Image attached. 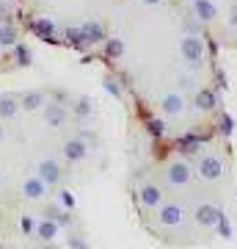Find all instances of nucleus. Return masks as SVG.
<instances>
[{
  "mask_svg": "<svg viewBox=\"0 0 237 249\" xmlns=\"http://www.w3.org/2000/svg\"><path fill=\"white\" fill-rule=\"evenodd\" d=\"M47 191H50V188L44 186L36 175H31V178H25L22 183H19V196H22V199H28V202H39V199H44V196H47Z\"/></svg>",
  "mask_w": 237,
  "mask_h": 249,
  "instance_id": "nucleus-3",
  "label": "nucleus"
},
{
  "mask_svg": "<svg viewBox=\"0 0 237 249\" xmlns=\"http://www.w3.org/2000/svg\"><path fill=\"white\" fill-rule=\"evenodd\" d=\"M22 108H19V97L17 94H0V119L3 122H9V119H14V116L19 114Z\"/></svg>",
  "mask_w": 237,
  "mask_h": 249,
  "instance_id": "nucleus-5",
  "label": "nucleus"
},
{
  "mask_svg": "<svg viewBox=\"0 0 237 249\" xmlns=\"http://www.w3.org/2000/svg\"><path fill=\"white\" fill-rule=\"evenodd\" d=\"M17 45H19V31H17V25L3 22V25H0V47H3V50H9V47H17Z\"/></svg>",
  "mask_w": 237,
  "mask_h": 249,
  "instance_id": "nucleus-6",
  "label": "nucleus"
},
{
  "mask_svg": "<svg viewBox=\"0 0 237 249\" xmlns=\"http://www.w3.org/2000/svg\"><path fill=\"white\" fill-rule=\"evenodd\" d=\"M235 199V155L229 124L199 142L155 150L132 183L143 230L171 249L210 247L229 232Z\"/></svg>",
  "mask_w": 237,
  "mask_h": 249,
  "instance_id": "nucleus-2",
  "label": "nucleus"
},
{
  "mask_svg": "<svg viewBox=\"0 0 237 249\" xmlns=\"http://www.w3.org/2000/svg\"><path fill=\"white\" fill-rule=\"evenodd\" d=\"M0 142H3V124H0Z\"/></svg>",
  "mask_w": 237,
  "mask_h": 249,
  "instance_id": "nucleus-8",
  "label": "nucleus"
},
{
  "mask_svg": "<svg viewBox=\"0 0 237 249\" xmlns=\"http://www.w3.org/2000/svg\"><path fill=\"white\" fill-rule=\"evenodd\" d=\"M0 183H3V172H0Z\"/></svg>",
  "mask_w": 237,
  "mask_h": 249,
  "instance_id": "nucleus-10",
  "label": "nucleus"
},
{
  "mask_svg": "<svg viewBox=\"0 0 237 249\" xmlns=\"http://www.w3.org/2000/svg\"><path fill=\"white\" fill-rule=\"evenodd\" d=\"M50 100V91H42V89H31L25 94H19V108L25 114H33V111H42Z\"/></svg>",
  "mask_w": 237,
  "mask_h": 249,
  "instance_id": "nucleus-4",
  "label": "nucleus"
},
{
  "mask_svg": "<svg viewBox=\"0 0 237 249\" xmlns=\"http://www.w3.org/2000/svg\"><path fill=\"white\" fill-rule=\"evenodd\" d=\"M3 17H6V14H0V25H3V22H6V19H3Z\"/></svg>",
  "mask_w": 237,
  "mask_h": 249,
  "instance_id": "nucleus-9",
  "label": "nucleus"
},
{
  "mask_svg": "<svg viewBox=\"0 0 237 249\" xmlns=\"http://www.w3.org/2000/svg\"><path fill=\"white\" fill-rule=\"evenodd\" d=\"M14 64H17V67H31V64H33V50L19 42V45L14 47Z\"/></svg>",
  "mask_w": 237,
  "mask_h": 249,
  "instance_id": "nucleus-7",
  "label": "nucleus"
},
{
  "mask_svg": "<svg viewBox=\"0 0 237 249\" xmlns=\"http://www.w3.org/2000/svg\"><path fill=\"white\" fill-rule=\"evenodd\" d=\"M99 55L138 106L155 150L199 142L226 127L218 42L190 0H124Z\"/></svg>",
  "mask_w": 237,
  "mask_h": 249,
  "instance_id": "nucleus-1",
  "label": "nucleus"
},
{
  "mask_svg": "<svg viewBox=\"0 0 237 249\" xmlns=\"http://www.w3.org/2000/svg\"><path fill=\"white\" fill-rule=\"evenodd\" d=\"M0 50H3V47H0Z\"/></svg>",
  "mask_w": 237,
  "mask_h": 249,
  "instance_id": "nucleus-11",
  "label": "nucleus"
}]
</instances>
